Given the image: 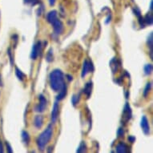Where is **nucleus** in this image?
I'll return each instance as SVG.
<instances>
[{
  "instance_id": "nucleus-27",
  "label": "nucleus",
  "mask_w": 153,
  "mask_h": 153,
  "mask_svg": "<svg viewBox=\"0 0 153 153\" xmlns=\"http://www.w3.org/2000/svg\"><path fill=\"white\" fill-rule=\"evenodd\" d=\"M134 13H135V15H136L137 17H140V16H141V15H140V10H139L138 8L136 7V9H134Z\"/></svg>"
},
{
  "instance_id": "nucleus-32",
  "label": "nucleus",
  "mask_w": 153,
  "mask_h": 153,
  "mask_svg": "<svg viewBox=\"0 0 153 153\" xmlns=\"http://www.w3.org/2000/svg\"><path fill=\"white\" fill-rule=\"evenodd\" d=\"M3 152H4V150H3V143H2V140H0V153H3Z\"/></svg>"
},
{
  "instance_id": "nucleus-11",
  "label": "nucleus",
  "mask_w": 153,
  "mask_h": 153,
  "mask_svg": "<svg viewBox=\"0 0 153 153\" xmlns=\"http://www.w3.org/2000/svg\"><path fill=\"white\" fill-rule=\"evenodd\" d=\"M93 84L91 81H89L86 83L85 87L83 88V92L87 95V98H90L91 95V91H92Z\"/></svg>"
},
{
  "instance_id": "nucleus-18",
  "label": "nucleus",
  "mask_w": 153,
  "mask_h": 153,
  "mask_svg": "<svg viewBox=\"0 0 153 153\" xmlns=\"http://www.w3.org/2000/svg\"><path fill=\"white\" fill-rule=\"evenodd\" d=\"M15 75L18 77V79L20 81H23L24 78L26 77V75L23 73V71L21 70H19L18 68H15Z\"/></svg>"
},
{
  "instance_id": "nucleus-19",
  "label": "nucleus",
  "mask_w": 153,
  "mask_h": 153,
  "mask_svg": "<svg viewBox=\"0 0 153 153\" xmlns=\"http://www.w3.org/2000/svg\"><path fill=\"white\" fill-rule=\"evenodd\" d=\"M79 100H80V95H78V94L73 95V96L71 97V103L74 106L77 105L79 102Z\"/></svg>"
},
{
  "instance_id": "nucleus-35",
  "label": "nucleus",
  "mask_w": 153,
  "mask_h": 153,
  "mask_svg": "<svg viewBox=\"0 0 153 153\" xmlns=\"http://www.w3.org/2000/svg\"><path fill=\"white\" fill-rule=\"evenodd\" d=\"M153 9V2L152 1H151V4H150V10H152Z\"/></svg>"
},
{
  "instance_id": "nucleus-12",
  "label": "nucleus",
  "mask_w": 153,
  "mask_h": 153,
  "mask_svg": "<svg viewBox=\"0 0 153 153\" xmlns=\"http://www.w3.org/2000/svg\"><path fill=\"white\" fill-rule=\"evenodd\" d=\"M116 152L118 153H127L128 152V147L123 142L119 143L116 146Z\"/></svg>"
},
{
  "instance_id": "nucleus-29",
  "label": "nucleus",
  "mask_w": 153,
  "mask_h": 153,
  "mask_svg": "<svg viewBox=\"0 0 153 153\" xmlns=\"http://www.w3.org/2000/svg\"><path fill=\"white\" fill-rule=\"evenodd\" d=\"M128 140H129V142H131V143H134L135 140H136V137H134V136H129V137H128Z\"/></svg>"
},
{
  "instance_id": "nucleus-25",
  "label": "nucleus",
  "mask_w": 153,
  "mask_h": 153,
  "mask_svg": "<svg viewBox=\"0 0 153 153\" xmlns=\"http://www.w3.org/2000/svg\"><path fill=\"white\" fill-rule=\"evenodd\" d=\"M123 135H124V131H123V128H119L118 131H117V136H118V137H123Z\"/></svg>"
},
{
  "instance_id": "nucleus-14",
  "label": "nucleus",
  "mask_w": 153,
  "mask_h": 153,
  "mask_svg": "<svg viewBox=\"0 0 153 153\" xmlns=\"http://www.w3.org/2000/svg\"><path fill=\"white\" fill-rule=\"evenodd\" d=\"M34 125L38 129H40L43 125V118L42 116H36L34 120Z\"/></svg>"
},
{
  "instance_id": "nucleus-33",
  "label": "nucleus",
  "mask_w": 153,
  "mask_h": 153,
  "mask_svg": "<svg viewBox=\"0 0 153 153\" xmlns=\"http://www.w3.org/2000/svg\"><path fill=\"white\" fill-rule=\"evenodd\" d=\"M55 3V0H49V4L50 6H54Z\"/></svg>"
},
{
  "instance_id": "nucleus-36",
  "label": "nucleus",
  "mask_w": 153,
  "mask_h": 153,
  "mask_svg": "<svg viewBox=\"0 0 153 153\" xmlns=\"http://www.w3.org/2000/svg\"><path fill=\"white\" fill-rule=\"evenodd\" d=\"M0 86H2V82H1V76H0Z\"/></svg>"
},
{
  "instance_id": "nucleus-8",
  "label": "nucleus",
  "mask_w": 153,
  "mask_h": 153,
  "mask_svg": "<svg viewBox=\"0 0 153 153\" xmlns=\"http://www.w3.org/2000/svg\"><path fill=\"white\" fill-rule=\"evenodd\" d=\"M59 111V106L57 102H55L53 105L52 111H51V123H55L58 119Z\"/></svg>"
},
{
  "instance_id": "nucleus-3",
  "label": "nucleus",
  "mask_w": 153,
  "mask_h": 153,
  "mask_svg": "<svg viewBox=\"0 0 153 153\" xmlns=\"http://www.w3.org/2000/svg\"><path fill=\"white\" fill-rule=\"evenodd\" d=\"M93 71H94V66H93L92 62L91 60H88V59H85L83 62L82 74H81L82 78H84L88 73L92 72Z\"/></svg>"
},
{
  "instance_id": "nucleus-23",
  "label": "nucleus",
  "mask_w": 153,
  "mask_h": 153,
  "mask_svg": "<svg viewBox=\"0 0 153 153\" xmlns=\"http://www.w3.org/2000/svg\"><path fill=\"white\" fill-rule=\"evenodd\" d=\"M86 152V144L84 142H82L77 149V152Z\"/></svg>"
},
{
  "instance_id": "nucleus-4",
  "label": "nucleus",
  "mask_w": 153,
  "mask_h": 153,
  "mask_svg": "<svg viewBox=\"0 0 153 153\" xmlns=\"http://www.w3.org/2000/svg\"><path fill=\"white\" fill-rule=\"evenodd\" d=\"M39 103L36 107H35V110L36 112L42 113L46 110L47 108V104H48V101L46 100L43 95H39Z\"/></svg>"
},
{
  "instance_id": "nucleus-31",
  "label": "nucleus",
  "mask_w": 153,
  "mask_h": 153,
  "mask_svg": "<svg viewBox=\"0 0 153 153\" xmlns=\"http://www.w3.org/2000/svg\"><path fill=\"white\" fill-rule=\"evenodd\" d=\"M111 14H110V15H108V18L106 19V21H105L106 24H108V23H110V22H111Z\"/></svg>"
},
{
  "instance_id": "nucleus-30",
  "label": "nucleus",
  "mask_w": 153,
  "mask_h": 153,
  "mask_svg": "<svg viewBox=\"0 0 153 153\" xmlns=\"http://www.w3.org/2000/svg\"><path fill=\"white\" fill-rule=\"evenodd\" d=\"M7 54L9 55V57H10V62H11V64H13V59H12V56H11V52H10V49L9 48L7 51Z\"/></svg>"
},
{
  "instance_id": "nucleus-13",
  "label": "nucleus",
  "mask_w": 153,
  "mask_h": 153,
  "mask_svg": "<svg viewBox=\"0 0 153 153\" xmlns=\"http://www.w3.org/2000/svg\"><path fill=\"white\" fill-rule=\"evenodd\" d=\"M68 94V88H67V86H64L62 89H61L59 91V94L56 96V100L58 101L63 100V99L65 98V96Z\"/></svg>"
},
{
  "instance_id": "nucleus-28",
  "label": "nucleus",
  "mask_w": 153,
  "mask_h": 153,
  "mask_svg": "<svg viewBox=\"0 0 153 153\" xmlns=\"http://www.w3.org/2000/svg\"><path fill=\"white\" fill-rule=\"evenodd\" d=\"M6 146H7V149L8 152L12 153L13 151H12V149H11V147H10V146L9 143H7V142H6Z\"/></svg>"
},
{
  "instance_id": "nucleus-9",
  "label": "nucleus",
  "mask_w": 153,
  "mask_h": 153,
  "mask_svg": "<svg viewBox=\"0 0 153 153\" xmlns=\"http://www.w3.org/2000/svg\"><path fill=\"white\" fill-rule=\"evenodd\" d=\"M131 115H132V112H131V109L130 105H129L128 103H126L123 111V119L125 120V121H128L131 118Z\"/></svg>"
},
{
  "instance_id": "nucleus-24",
  "label": "nucleus",
  "mask_w": 153,
  "mask_h": 153,
  "mask_svg": "<svg viewBox=\"0 0 153 153\" xmlns=\"http://www.w3.org/2000/svg\"><path fill=\"white\" fill-rule=\"evenodd\" d=\"M139 18V23H140V26L141 27H145V23H144V20H143V17H141L140 16Z\"/></svg>"
},
{
  "instance_id": "nucleus-7",
  "label": "nucleus",
  "mask_w": 153,
  "mask_h": 153,
  "mask_svg": "<svg viewBox=\"0 0 153 153\" xmlns=\"http://www.w3.org/2000/svg\"><path fill=\"white\" fill-rule=\"evenodd\" d=\"M140 126L142 128L143 133L145 135H149L150 134V126H149V121H148L147 116H143L141 118Z\"/></svg>"
},
{
  "instance_id": "nucleus-17",
  "label": "nucleus",
  "mask_w": 153,
  "mask_h": 153,
  "mask_svg": "<svg viewBox=\"0 0 153 153\" xmlns=\"http://www.w3.org/2000/svg\"><path fill=\"white\" fill-rule=\"evenodd\" d=\"M152 43H153V39H152V33H150V35L148 38V41H147V43H148V48H150V54H151V58L152 59Z\"/></svg>"
},
{
  "instance_id": "nucleus-10",
  "label": "nucleus",
  "mask_w": 153,
  "mask_h": 153,
  "mask_svg": "<svg viewBox=\"0 0 153 153\" xmlns=\"http://www.w3.org/2000/svg\"><path fill=\"white\" fill-rule=\"evenodd\" d=\"M57 19H58V14L56 10H51L47 15V20L51 24H52Z\"/></svg>"
},
{
  "instance_id": "nucleus-26",
  "label": "nucleus",
  "mask_w": 153,
  "mask_h": 153,
  "mask_svg": "<svg viewBox=\"0 0 153 153\" xmlns=\"http://www.w3.org/2000/svg\"><path fill=\"white\" fill-rule=\"evenodd\" d=\"M38 0H24V3L26 4H31V5H35V3H37Z\"/></svg>"
},
{
  "instance_id": "nucleus-15",
  "label": "nucleus",
  "mask_w": 153,
  "mask_h": 153,
  "mask_svg": "<svg viewBox=\"0 0 153 153\" xmlns=\"http://www.w3.org/2000/svg\"><path fill=\"white\" fill-rule=\"evenodd\" d=\"M22 140H23V143L28 145L29 143H30V136H29V134H28L27 131H22Z\"/></svg>"
},
{
  "instance_id": "nucleus-2",
  "label": "nucleus",
  "mask_w": 153,
  "mask_h": 153,
  "mask_svg": "<svg viewBox=\"0 0 153 153\" xmlns=\"http://www.w3.org/2000/svg\"><path fill=\"white\" fill-rule=\"evenodd\" d=\"M53 130H52V125L50 124L48 125V127L46 128L45 130L43 131V132L41 133L40 135L39 136V137L36 140V143H37L38 148H39L40 150L43 151L45 148L46 145L49 143V141L51 140V139L52 137Z\"/></svg>"
},
{
  "instance_id": "nucleus-34",
  "label": "nucleus",
  "mask_w": 153,
  "mask_h": 153,
  "mask_svg": "<svg viewBox=\"0 0 153 153\" xmlns=\"http://www.w3.org/2000/svg\"><path fill=\"white\" fill-rule=\"evenodd\" d=\"M67 77H68V80H69V81H71V80H72V79H73L72 76H71V75H67Z\"/></svg>"
},
{
  "instance_id": "nucleus-6",
  "label": "nucleus",
  "mask_w": 153,
  "mask_h": 153,
  "mask_svg": "<svg viewBox=\"0 0 153 153\" xmlns=\"http://www.w3.org/2000/svg\"><path fill=\"white\" fill-rule=\"evenodd\" d=\"M51 25L53 26L54 32H55V34H56L57 35H61V34L63 32V29H64L63 23H62L59 19H57Z\"/></svg>"
},
{
  "instance_id": "nucleus-5",
  "label": "nucleus",
  "mask_w": 153,
  "mask_h": 153,
  "mask_svg": "<svg viewBox=\"0 0 153 153\" xmlns=\"http://www.w3.org/2000/svg\"><path fill=\"white\" fill-rule=\"evenodd\" d=\"M41 51H42V43L40 41H39L35 43V45L33 46L32 51H31V54H30V58L32 59H36L39 55L40 54Z\"/></svg>"
},
{
  "instance_id": "nucleus-21",
  "label": "nucleus",
  "mask_w": 153,
  "mask_h": 153,
  "mask_svg": "<svg viewBox=\"0 0 153 153\" xmlns=\"http://www.w3.org/2000/svg\"><path fill=\"white\" fill-rule=\"evenodd\" d=\"M46 60L48 61V63H51L53 61V49L51 48L50 50L48 51L47 56H46Z\"/></svg>"
},
{
  "instance_id": "nucleus-16",
  "label": "nucleus",
  "mask_w": 153,
  "mask_h": 153,
  "mask_svg": "<svg viewBox=\"0 0 153 153\" xmlns=\"http://www.w3.org/2000/svg\"><path fill=\"white\" fill-rule=\"evenodd\" d=\"M143 20H144V23L147 25H152L153 23V17L151 13H148L147 15H145V17L143 18Z\"/></svg>"
},
{
  "instance_id": "nucleus-20",
  "label": "nucleus",
  "mask_w": 153,
  "mask_h": 153,
  "mask_svg": "<svg viewBox=\"0 0 153 153\" xmlns=\"http://www.w3.org/2000/svg\"><path fill=\"white\" fill-rule=\"evenodd\" d=\"M152 65L150 64V63L146 64L144 66V73H145V75H149L152 74Z\"/></svg>"
},
{
  "instance_id": "nucleus-1",
  "label": "nucleus",
  "mask_w": 153,
  "mask_h": 153,
  "mask_svg": "<svg viewBox=\"0 0 153 153\" xmlns=\"http://www.w3.org/2000/svg\"><path fill=\"white\" fill-rule=\"evenodd\" d=\"M50 87L54 91L58 92L66 85L64 82V75L62 71L59 69L53 70L49 75Z\"/></svg>"
},
{
  "instance_id": "nucleus-22",
  "label": "nucleus",
  "mask_w": 153,
  "mask_h": 153,
  "mask_svg": "<svg viewBox=\"0 0 153 153\" xmlns=\"http://www.w3.org/2000/svg\"><path fill=\"white\" fill-rule=\"evenodd\" d=\"M151 88H152V83H147V85H146L145 88H144V91H143V96H144V97H146V96L148 95V93L150 91Z\"/></svg>"
}]
</instances>
